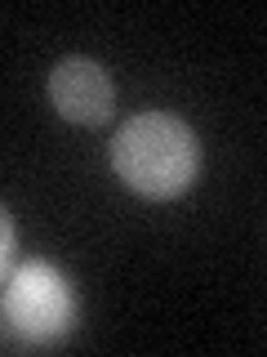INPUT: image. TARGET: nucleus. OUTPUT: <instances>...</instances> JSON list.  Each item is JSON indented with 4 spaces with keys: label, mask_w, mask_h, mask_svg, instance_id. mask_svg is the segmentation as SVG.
Segmentation results:
<instances>
[{
    "label": "nucleus",
    "mask_w": 267,
    "mask_h": 357,
    "mask_svg": "<svg viewBox=\"0 0 267 357\" xmlns=\"http://www.w3.org/2000/svg\"><path fill=\"white\" fill-rule=\"evenodd\" d=\"M111 170L143 201H174L200 178V139L170 112H138L111 139Z\"/></svg>",
    "instance_id": "1"
},
{
    "label": "nucleus",
    "mask_w": 267,
    "mask_h": 357,
    "mask_svg": "<svg viewBox=\"0 0 267 357\" xmlns=\"http://www.w3.org/2000/svg\"><path fill=\"white\" fill-rule=\"evenodd\" d=\"M49 107L58 112L67 126H107L111 112H116V81L98 59L85 54H67L54 63L49 81H44Z\"/></svg>",
    "instance_id": "3"
},
{
    "label": "nucleus",
    "mask_w": 267,
    "mask_h": 357,
    "mask_svg": "<svg viewBox=\"0 0 267 357\" xmlns=\"http://www.w3.org/2000/svg\"><path fill=\"white\" fill-rule=\"evenodd\" d=\"M0 268H5V277L14 273V215L9 210L0 219Z\"/></svg>",
    "instance_id": "4"
},
{
    "label": "nucleus",
    "mask_w": 267,
    "mask_h": 357,
    "mask_svg": "<svg viewBox=\"0 0 267 357\" xmlns=\"http://www.w3.org/2000/svg\"><path fill=\"white\" fill-rule=\"evenodd\" d=\"M0 317H5V340L18 349H54L72 335L81 317V295L72 277L49 259H27L5 277L0 295Z\"/></svg>",
    "instance_id": "2"
}]
</instances>
